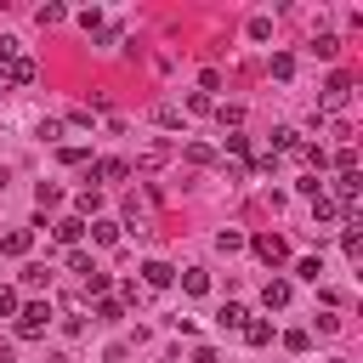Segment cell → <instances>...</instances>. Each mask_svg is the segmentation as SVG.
I'll return each instance as SVG.
<instances>
[{
  "instance_id": "6da1fadb",
  "label": "cell",
  "mask_w": 363,
  "mask_h": 363,
  "mask_svg": "<svg viewBox=\"0 0 363 363\" xmlns=\"http://www.w3.org/2000/svg\"><path fill=\"white\" fill-rule=\"evenodd\" d=\"M45 323H51V306H45V301H28V306L17 312V335H23V340L45 335Z\"/></svg>"
},
{
  "instance_id": "7a4b0ae2",
  "label": "cell",
  "mask_w": 363,
  "mask_h": 363,
  "mask_svg": "<svg viewBox=\"0 0 363 363\" xmlns=\"http://www.w3.org/2000/svg\"><path fill=\"white\" fill-rule=\"evenodd\" d=\"M250 250H255L267 267H284V261H289V244H284L278 233H255V238H250Z\"/></svg>"
},
{
  "instance_id": "3957f363",
  "label": "cell",
  "mask_w": 363,
  "mask_h": 363,
  "mask_svg": "<svg viewBox=\"0 0 363 363\" xmlns=\"http://www.w3.org/2000/svg\"><path fill=\"white\" fill-rule=\"evenodd\" d=\"M352 102V74H329V85H323V108H346Z\"/></svg>"
},
{
  "instance_id": "277c9868",
  "label": "cell",
  "mask_w": 363,
  "mask_h": 363,
  "mask_svg": "<svg viewBox=\"0 0 363 363\" xmlns=\"http://www.w3.org/2000/svg\"><path fill=\"white\" fill-rule=\"evenodd\" d=\"M28 244H34V233H28V227H11V233L0 238V255H28Z\"/></svg>"
},
{
  "instance_id": "5b68a950",
  "label": "cell",
  "mask_w": 363,
  "mask_h": 363,
  "mask_svg": "<svg viewBox=\"0 0 363 363\" xmlns=\"http://www.w3.org/2000/svg\"><path fill=\"white\" fill-rule=\"evenodd\" d=\"M289 295H295V289H289V278H267V289H261V301H267V306H289Z\"/></svg>"
},
{
  "instance_id": "8992f818",
  "label": "cell",
  "mask_w": 363,
  "mask_h": 363,
  "mask_svg": "<svg viewBox=\"0 0 363 363\" xmlns=\"http://www.w3.org/2000/svg\"><path fill=\"white\" fill-rule=\"evenodd\" d=\"M91 176H102V182H125L130 164H125V159H102V164H91Z\"/></svg>"
},
{
  "instance_id": "52a82bcc",
  "label": "cell",
  "mask_w": 363,
  "mask_h": 363,
  "mask_svg": "<svg viewBox=\"0 0 363 363\" xmlns=\"http://www.w3.org/2000/svg\"><path fill=\"white\" fill-rule=\"evenodd\" d=\"M51 233H57V244H79V233H85V221H79V216H62V221H57Z\"/></svg>"
},
{
  "instance_id": "ba28073f",
  "label": "cell",
  "mask_w": 363,
  "mask_h": 363,
  "mask_svg": "<svg viewBox=\"0 0 363 363\" xmlns=\"http://www.w3.org/2000/svg\"><path fill=\"white\" fill-rule=\"evenodd\" d=\"M244 340H250V346H267V340H272V323H267V318H244Z\"/></svg>"
},
{
  "instance_id": "9c48e42d",
  "label": "cell",
  "mask_w": 363,
  "mask_h": 363,
  "mask_svg": "<svg viewBox=\"0 0 363 363\" xmlns=\"http://www.w3.org/2000/svg\"><path fill=\"white\" fill-rule=\"evenodd\" d=\"M142 278H147V289H164V284H170L176 272H170L164 261H147V267H142Z\"/></svg>"
},
{
  "instance_id": "30bf717a",
  "label": "cell",
  "mask_w": 363,
  "mask_h": 363,
  "mask_svg": "<svg viewBox=\"0 0 363 363\" xmlns=\"http://www.w3.org/2000/svg\"><path fill=\"white\" fill-rule=\"evenodd\" d=\"M182 289H187V295H204V289H210V272H204V267H187V272H182Z\"/></svg>"
},
{
  "instance_id": "8fae6325",
  "label": "cell",
  "mask_w": 363,
  "mask_h": 363,
  "mask_svg": "<svg viewBox=\"0 0 363 363\" xmlns=\"http://www.w3.org/2000/svg\"><path fill=\"white\" fill-rule=\"evenodd\" d=\"M244 318H250V312H244L238 301H227V306L216 312V323H221V329H244Z\"/></svg>"
},
{
  "instance_id": "7c38bea8",
  "label": "cell",
  "mask_w": 363,
  "mask_h": 363,
  "mask_svg": "<svg viewBox=\"0 0 363 363\" xmlns=\"http://www.w3.org/2000/svg\"><path fill=\"white\" fill-rule=\"evenodd\" d=\"M34 204H40V210L62 204V187H57V182H40V187H34Z\"/></svg>"
},
{
  "instance_id": "4fadbf2b",
  "label": "cell",
  "mask_w": 363,
  "mask_h": 363,
  "mask_svg": "<svg viewBox=\"0 0 363 363\" xmlns=\"http://www.w3.org/2000/svg\"><path fill=\"white\" fill-rule=\"evenodd\" d=\"M216 250H221V255L244 250V233H238V227H221V233H216Z\"/></svg>"
},
{
  "instance_id": "5bb4252c",
  "label": "cell",
  "mask_w": 363,
  "mask_h": 363,
  "mask_svg": "<svg viewBox=\"0 0 363 363\" xmlns=\"http://www.w3.org/2000/svg\"><path fill=\"white\" fill-rule=\"evenodd\" d=\"M272 153H301V136H295V130H278V136H272Z\"/></svg>"
},
{
  "instance_id": "9a60e30c",
  "label": "cell",
  "mask_w": 363,
  "mask_h": 363,
  "mask_svg": "<svg viewBox=\"0 0 363 363\" xmlns=\"http://www.w3.org/2000/svg\"><path fill=\"white\" fill-rule=\"evenodd\" d=\"M295 272H301L306 284H318V278H323V261H318V255H306V261H295Z\"/></svg>"
},
{
  "instance_id": "2e32d148",
  "label": "cell",
  "mask_w": 363,
  "mask_h": 363,
  "mask_svg": "<svg viewBox=\"0 0 363 363\" xmlns=\"http://www.w3.org/2000/svg\"><path fill=\"white\" fill-rule=\"evenodd\" d=\"M62 17H68L62 6H40V11H34V23H40V28H51V23H62Z\"/></svg>"
},
{
  "instance_id": "e0dca14e",
  "label": "cell",
  "mask_w": 363,
  "mask_h": 363,
  "mask_svg": "<svg viewBox=\"0 0 363 363\" xmlns=\"http://www.w3.org/2000/svg\"><path fill=\"white\" fill-rule=\"evenodd\" d=\"M91 238H96V244H113L119 227H113V221H91Z\"/></svg>"
},
{
  "instance_id": "ac0fdd59",
  "label": "cell",
  "mask_w": 363,
  "mask_h": 363,
  "mask_svg": "<svg viewBox=\"0 0 363 363\" xmlns=\"http://www.w3.org/2000/svg\"><path fill=\"white\" fill-rule=\"evenodd\" d=\"M340 244H346V255H352V261L363 255V233H357V227H346V233H340Z\"/></svg>"
},
{
  "instance_id": "d6986e66",
  "label": "cell",
  "mask_w": 363,
  "mask_h": 363,
  "mask_svg": "<svg viewBox=\"0 0 363 363\" xmlns=\"http://www.w3.org/2000/svg\"><path fill=\"white\" fill-rule=\"evenodd\" d=\"M68 272H79V278H91V255H85V250H68Z\"/></svg>"
},
{
  "instance_id": "ffe728a7",
  "label": "cell",
  "mask_w": 363,
  "mask_h": 363,
  "mask_svg": "<svg viewBox=\"0 0 363 363\" xmlns=\"http://www.w3.org/2000/svg\"><path fill=\"white\" fill-rule=\"evenodd\" d=\"M23 284H28V289H45L51 272H45V267H23Z\"/></svg>"
},
{
  "instance_id": "44dd1931",
  "label": "cell",
  "mask_w": 363,
  "mask_h": 363,
  "mask_svg": "<svg viewBox=\"0 0 363 363\" xmlns=\"http://www.w3.org/2000/svg\"><path fill=\"white\" fill-rule=\"evenodd\" d=\"M272 74H278V79H289V74H295V57H289V51H278V57H272Z\"/></svg>"
},
{
  "instance_id": "7402d4cb",
  "label": "cell",
  "mask_w": 363,
  "mask_h": 363,
  "mask_svg": "<svg viewBox=\"0 0 363 363\" xmlns=\"http://www.w3.org/2000/svg\"><path fill=\"white\" fill-rule=\"evenodd\" d=\"M284 346H289V352H306V346H312V335H306V329H289V335H284Z\"/></svg>"
},
{
  "instance_id": "603a6c76",
  "label": "cell",
  "mask_w": 363,
  "mask_h": 363,
  "mask_svg": "<svg viewBox=\"0 0 363 363\" xmlns=\"http://www.w3.org/2000/svg\"><path fill=\"white\" fill-rule=\"evenodd\" d=\"M11 312H17V289H11V284H0V318H11Z\"/></svg>"
},
{
  "instance_id": "cb8c5ba5",
  "label": "cell",
  "mask_w": 363,
  "mask_h": 363,
  "mask_svg": "<svg viewBox=\"0 0 363 363\" xmlns=\"http://www.w3.org/2000/svg\"><path fill=\"white\" fill-rule=\"evenodd\" d=\"M272 34V17H250V40H267Z\"/></svg>"
},
{
  "instance_id": "d4e9b609",
  "label": "cell",
  "mask_w": 363,
  "mask_h": 363,
  "mask_svg": "<svg viewBox=\"0 0 363 363\" xmlns=\"http://www.w3.org/2000/svg\"><path fill=\"white\" fill-rule=\"evenodd\" d=\"M312 51H318V57H335V51H340V40H335V34H318V45H312Z\"/></svg>"
},
{
  "instance_id": "484cf974",
  "label": "cell",
  "mask_w": 363,
  "mask_h": 363,
  "mask_svg": "<svg viewBox=\"0 0 363 363\" xmlns=\"http://www.w3.org/2000/svg\"><path fill=\"white\" fill-rule=\"evenodd\" d=\"M216 119H221V130H227V125H238V119H244V108H227V102H221V108H216Z\"/></svg>"
},
{
  "instance_id": "4316f807",
  "label": "cell",
  "mask_w": 363,
  "mask_h": 363,
  "mask_svg": "<svg viewBox=\"0 0 363 363\" xmlns=\"http://www.w3.org/2000/svg\"><path fill=\"white\" fill-rule=\"evenodd\" d=\"M301 159H306L312 170H323V164H329V153H323V147H301Z\"/></svg>"
},
{
  "instance_id": "83f0119b",
  "label": "cell",
  "mask_w": 363,
  "mask_h": 363,
  "mask_svg": "<svg viewBox=\"0 0 363 363\" xmlns=\"http://www.w3.org/2000/svg\"><path fill=\"white\" fill-rule=\"evenodd\" d=\"M119 295H125L130 306H142V301H147V289H142V284H119Z\"/></svg>"
},
{
  "instance_id": "f1b7e54d",
  "label": "cell",
  "mask_w": 363,
  "mask_h": 363,
  "mask_svg": "<svg viewBox=\"0 0 363 363\" xmlns=\"http://www.w3.org/2000/svg\"><path fill=\"white\" fill-rule=\"evenodd\" d=\"M96 318H102V323H113V318H125V312H119V301H96Z\"/></svg>"
},
{
  "instance_id": "f546056e",
  "label": "cell",
  "mask_w": 363,
  "mask_h": 363,
  "mask_svg": "<svg viewBox=\"0 0 363 363\" xmlns=\"http://www.w3.org/2000/svg\"><path fill=\"white\" fill-rule=\"evenodd\" d=\"M159 363H182V357H159Z\"/></svg>"
},
{
  "instance_id": "4dcf8cb0",
  "label": "cell",
  "mask_w": 363,
  "mask_h": 363,
  "mask_svg": "<svg viewBox=\"0 0 363 363\" xmlns=\"http://www.w3.org/2000/svg\"><path fill=\"white\" fill-rule=\"evenodd\" d=\"M329 363H346V357H329Z\"/></svg>"
}]
</instances>
